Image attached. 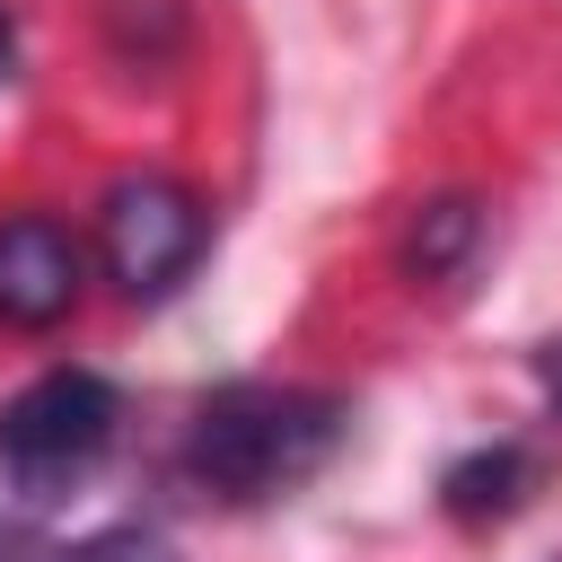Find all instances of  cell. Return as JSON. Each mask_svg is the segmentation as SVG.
I'll return each mask as SVG.
<instances>
[{
	"label": "cell",
	"mask_w": 562,
	"mask_h": 562,
	"mask_svg": "<svg viewBox=\"0 0 562 562\" xmlns=\"http://www.w3.org/2000/svg\"><path fill=\"white\" fill-rule=\"evenodd\" d=\"M351 430V404L325 395V386H220L193 404V430H184V474L202 492H220L228 509H255V501H281L299 492L307 474L334 465Z\"/></svg>",
	"instance_id": "cell-1"
},
{
	"label": "cell",
	"mask_w": 562,
	"mask_h": 562,
	"mask_svg": "<svg viewBox=\"0 0 562 562\" xmlns=\"http://www.w3.org/2000/svg\"><path fill=\"white\" fill-rule=\"evenodd\" d=\"M123 430V395L97 369H44L0 404V474L26 501H61L97 474V457Z\"/></svg>",
	"instance_id": "cell-2"
},
{
	"label": "cell",
	"mask_w": 562,
	"mask_h": 562,
	"mask_svg": "<svg viewBox=\"0 0 562 562\" xmlns=\"http://www.w3.org/2000/svg\"><path fill=\"white\" fill-rule=\"evenodd\" d=\"M211 246V211L176 176H114L97 202V263L123 299H167Z\"/></svg>",
	"instance_id": "cell-3"
},
{
	"label": "cell",
	"mask_w": 562,
	"mask_h": 562,
	"mask_svg": "<svg viewBox=\"0 0 562 562\" xmlns=\"http://www.w3.org/2000/svg\"><path fill=\"white\" fill-rule=\"evenodd\" d=\"M79 281H88V255L61 220H44V211L0 220V325H18V334L61 325L79 307Z\"/></svg>",
	"instance_id": "cell-4"
},
{
	"label": "cell",
	"mask_w": 562,
	"mask_h": 562,
	"mask_svg": "<svg viewBox=\"0 0 562 562\" xmlns=\"http://www.w3.org/2000/svg\"><path fill=\"white\" fill-rule=\"evenodd\" d=\"M527 492H536V457H527L518 439H492V448H474V457H457V465L439 474V501H448L457 527H492V518H509Z\"/></svg>",
	"instance_id": "cell-5"
},
{
	"label": "cell",
	"mask_w": 562,
	"mask_h": 562,
	"mask_svg": "<svg viewBox=\"0 0 562 562\" xmlns=\"http://www.w3.org/2000/svg\"><path fill=\"white\" fill-rule=\"evenodd\" d=\"M474 246H483V202L474 193H430L404 228V272L413 281H457Z\"/></svg>",
	"instance_id": "cell-6"
},
{
	"label": "cell",
	"mask_w": 562,
	"mask_h": 562,
	"mask_svg": "<svg viewBox=\"0 0 562 562\" xmlns=\"http://www.w3.org/2000/svg\"><path fill=\"white\" fill-rule=\"evenodd\" d=\"M61 562H176L149 527H114V536H97V544H70Z\"/></svg>",
	"instance_id": "cell-7"
},
{
	"label": "cell",
	"mask_w": 562,
	"mask_h": 562,
	"mask_svg": "<svg viewBox=\"0 0 562 562\" xmlns=\"http://www.w3.org/2000/svg\"><path fill=\"white\" fill-rule=\"evenodd\" d=\"M61 553H70V544H44L26 518H9V509H0V562H61Z\"/></svg>",
	"instance_id": "cell-8"
},
{
	"label": "cell",
	"mask_w": 562,
	"mask_h": 562,
	"mask_svg": "<svg viewBox=\"0 0 562 562\" xmlns=\"http://www.w3.org/2000/svg\"><path fill=\"white\" fill-rule=\"evenodd\" d=\"M536 386H544V404L562 413V334H553V342L536 351Z\"/></svg>",
	"instance_id": "cell-9"
},
{
	"label": "cell",
	"mask_w": 562,
	"mask_h": 562,
	"mask_svg": "<svg viewBox=\"0 0 562 562\" xmlns=\"http://www.w3.org/2000/svg\"><path fill=\"white\" fill-rule=\"evenodd\" d=\"M0 70H9V9H0Z\"/></svg>",
	"instance_id": "cell-10"
}]
</instances>
